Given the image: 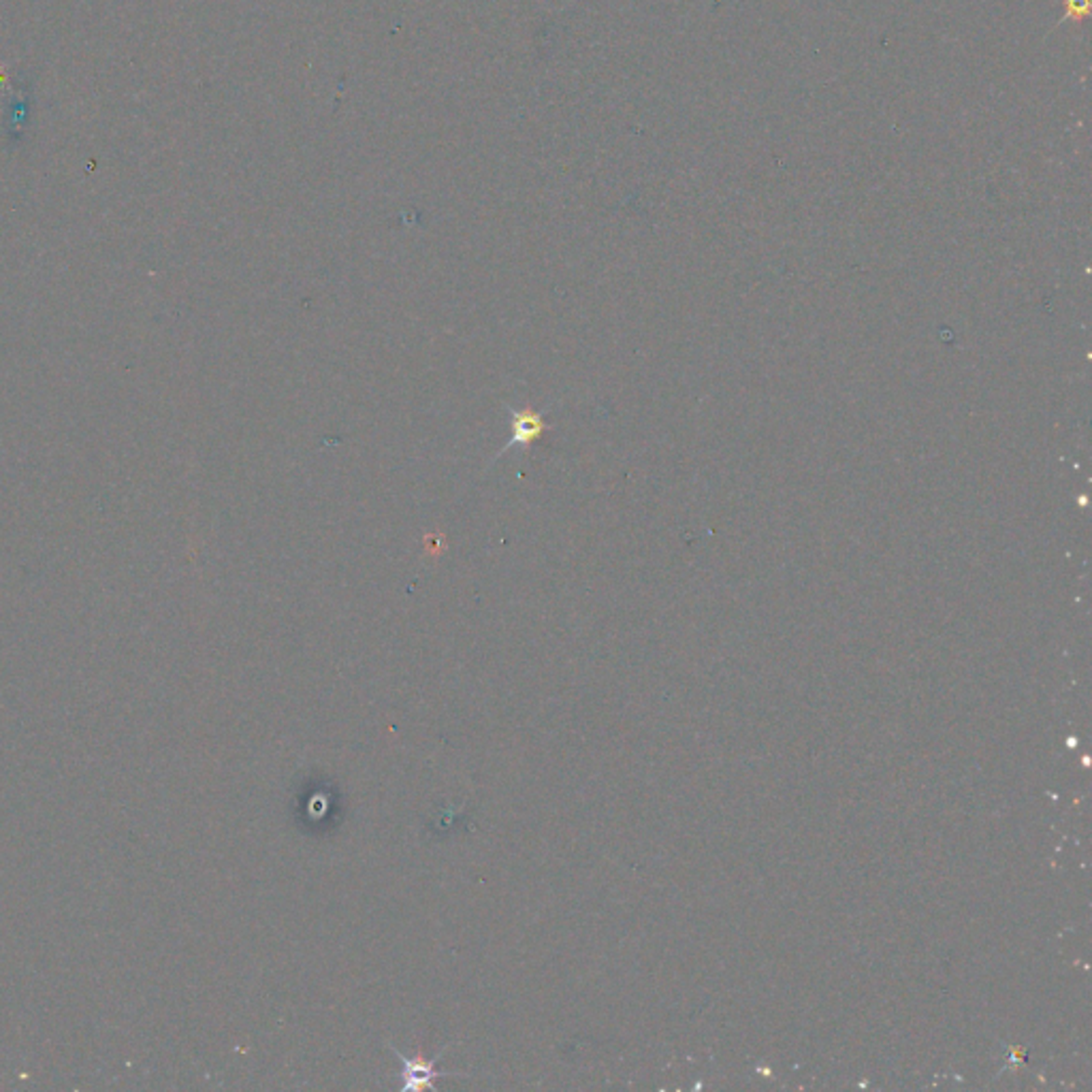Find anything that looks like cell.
I'll return each instance as SVG.
<instances>
[{"label": "cell", "mask_w": 1092, "mask_h": 1092, "mask_svg": "<svg viewBox=\"0 0 1092 1092\" xmlns=\"http://www.w3.org/2000/svg\"><path fill=\"white\" fill-rule=\"evenodd\" d=\"M553 405H546L542 410H531V408H512V405L506 403V410L511 412V440L506 442L504 446L499 448V453L496 455L498 461L501 455H506L508 450L512 448H529L534 442H538L542 438V435L551 430V425L546 423V412H549Z\"/></svg>", "instance_id": "cell-1"}, {"label": "cell", "mask_w": 1092, "mask_h": 1092, "mask_svg": "<svg viewBox=\"0 0 1092 1092\" xmlns=\"http://www.w3.org/2000/svg\"><path fill=\"white\" fill-rule=\"evenodd\" d=\"M390 1050L395 1052L397 1060H400L402 1065V1075L403 1080L400 1084V1088L403 1090H420V1088H433L435 1082L440 1080V1077H446L448 1073H440L438 1069H435V1060L438 1058H431V1060H425V1058H410L402 1054L397 1047H390Z\"/></svg>", "instance_id": "cell-2"}]
</instances>
